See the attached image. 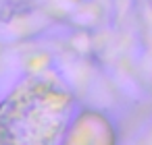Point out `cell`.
<instances>
[{"mask_svg":"<svg viewBox=\"0 0 152 145\" xmlns=\"http://www.w3.org/2000/svg\"><path fill=\"white\" fill-rule=\"evenodd\" d=\"M71 97L54 81H23L0 108V145H56Z\"/></svg>","mask_w":152,"mask_h":145,"instance_id":"cell-1","label":"cell"}]
</instances>
